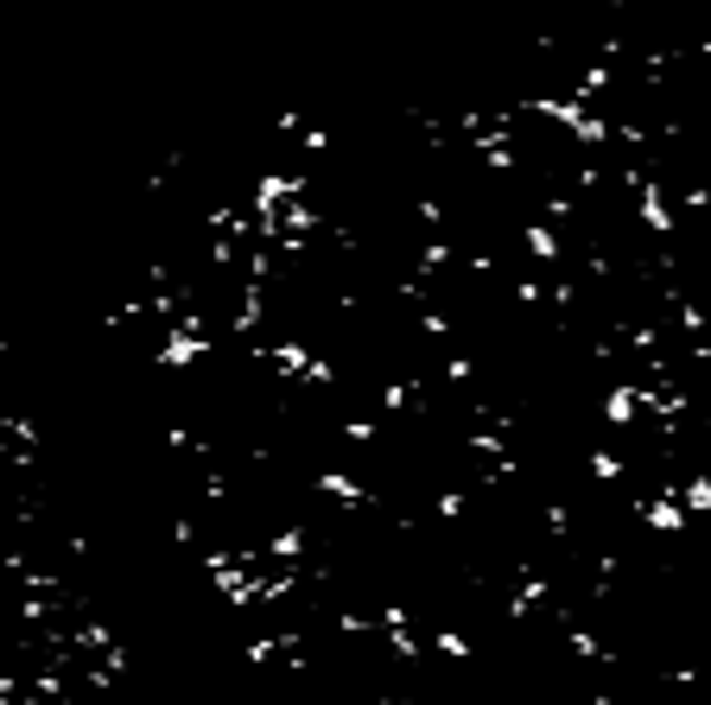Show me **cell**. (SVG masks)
I'll use <instances>...</instances> for the list:
<instances>
[{
    "mask_svg": "<svg viewBox=\"0 0 711 705\" xmlns=\"http://www.w3.org/2000/svg\"><path fill=\"white\" fill-rule=\"evenodd\" d=\"M114 642L58 502L20 350L0 325V705H89Z\"/></svg>",
    "mask_w": 711,
    "mask_h": 705,
    "instance_id": "obj_2",
    "label": "cell"
},
{
    "mask_svg": "<svg viewBox=\"0 0 711 705\" xmlns=\"http://www.w3.org/2000/svg\"><path fill=\"white\" fill-rule=\"evenodd\" d=\"M114 350L286 705H711V0H540L515 89L152 197Z\"/></svg>",
    "mask_w": 711,
    "mask_h": 705,
    "instance_id": "obj_1",
    "label": "cell"
}]
</instances>
